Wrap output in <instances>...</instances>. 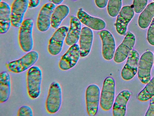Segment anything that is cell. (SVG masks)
Here are the masks:
<instances>
[{
  "mask_svg": "<svg viewBox=\"0 0 154 116\" xmlns=\"http://www.w3.org/2000/svg\"><path fill=\"white\" fill-rule=\"evenodd\" d=\"M42 72L38 66H34L29 68L27 72L26 86L27 93L32 99L38 98L41 92Z\"/></svg>",
  "mask_w": 154,
  "mask_h": 116,
  "instance_id": "1",
  "label": "cell"
},
{
  "mask_svg": "<svg viewBox=\"0 0 154 116\" xmlns=\"http://www.w3.org/2000/svg\"><path fill=\"white\" fill-rule=\"evenodd\" d=\"M33 21L30 18L24 20L20 27L18 41L21 49L24 52H29L33 46L32 35Z\"/></svg>",
  "mask_w": 154,
  "mask_h": 116,
  "instance_id": "2",
  "label": "cell"
},
{
  "mask_svg": "<svg viewBox=\"0 0 154 116\" xmlns=\"http://www.w3.org/2000/svg\"><path fill=\"white\" fill-rule=\"evenodd\" d=\"M115 92V82L113 77H107L104 80L100 95V105L104 111L110 110L113 106Z\"/></svg>",
  "mask_w": 154,
  "mask_h": 116,
  "instance_id": "3",
  "label": "cell"
},
{
  "mask_svg": "<svg viewBox=\"0 0 154 116\" xmlns=\"http://www.w3.org/2000/svg\"><path fill=\"white\" fill-rule=\"evenodd\" d=\"M39 57L38 53L30 51L20 58L8 63L6 66L10 72L15 73L22 72L29 69L37 62Z\"/></svg>",
  "mask_w": 154,
  "mask_h": 116,
  "instance_id": "4",
  "label": "cell"
},
{
  "mask_svg": "<svg viewBox=\"0 0 154 116\" xmlns=\"http://www.w3.org/2000/svg\"><path fill=\"white\" fill-rule=\"evenodd\" d=\"M62 102V92L60 84L52 82L49 87L45 102L46 109L48 112L53 114L60 109Z\"/></svg>",
  "mask_w": 154,
  "mask_h": 116,
  "instance_id": "5",
  "label": "cell"
},
{
  "mask_svg": "<svg viewBox=\"0 0 154 116\" xmlns=\"http://www.w3.org/2000/svg\"><path fill=\"white\" fill-rule=\"evenodd\" d=\"M154 55L150 51L144 52L139 61L137 74L140 81L146 84L150 80V72L153 63Z\"/></svg>",
  "mask_w": 154,
  "mask_h": 116,
  "instance_id": "6",
  "label": "cell"
},
{
  "mask_svg": "<svg viewBox=\"0 0 154 116\" xmlns=\"http://www.w3.org/2000/svg\"><path fill=\"white\" fill-rule=\"evenodd\" d=\"M100 90L96 84H92L87 88L85 92L86 109L88 114L94 116L97 114L100 99Z\"/></svg>",
  "mask_w": 154,
  "mask_h": 116,
  "instance_id": "7",
  "label": "cell"
},
{
  "mask_svg": "<svg viewBox=\"0 0 154 116\" xmlns=\"http://www.w3.org/2000/svg\"><path fill=\"white\" fill-rule=\"evenodd\" d=\"M135 42L134 35L128 31L115 51L113 57L114 61L116 63H120L125 60L132 50Z\"/></svg>",
  "mask_w": 154,
  "mask_h": 116,
  "instance_id": "8",
  "label": "cell"
},
{
  "mask_svg": "<svg viewBox=\"0 0 154 116\" xmlns=\"http://www.w3.org/2000/svg\"><path fill=\"white\" fill-rule=\"evenodd\" d=\"M68 31L67 27L63 26L57 29L53 34L49 40L48 48L51 54L57 55L61 52Z\"/></svg>",
  "mask_w": 154,
  "mask_h": 116,
  "instance_id": "9",
  "label": "cell"
},
{
  "mask_svg": "<svg viewBox=\"0 0 154 116\" xmlns=\"http://www.w3.org/2000/svg\"><path fill=\"white\" fill-rule=\"evenodd\" d=\"M55 8L52 2L44 4L41 9L37 18L36 25L38 30L41 32L48 31L51 26V18Z\"/></svg>",
  "mask_w": 154,
  "mask_h": 116,
  "instance_id": "10",
  "label": "cell"
},
{
  "mask_svg": "<svg viewBox=\"0 0 154 116\" xmlns=\"http://www.w3.org/2000/svg\"><path fill=\"white\" fill-rule=\"evenodd\" d=\"M29 6L28 0H14L11 7V24L19 27Z\"/></svg>",
  "mask_w": 154,
  "mask_h": 116,
  "instance_id": "11",
  "label": "cell"
},
{
  "mask_svg": "<svg viewBox=\"0 0 154 116\" xmlns=\"http://www.w3.org/2000/svg\"><path fill=\"white\" fill-rule=\"evenodd\" d=\"M139 59L138 52L135 50H132L121 71V76L123 79L131 80L136 75L138 70Z\"/></svg>",
  "mask_w": 154,
  "mask_h": 116,
  "instance_id": "12",
  "label": "cell"
},
{
  "mask_svg": "<svg viewBox=\"0 0 154 116\" xmlns=\"http://www.w3.org/2000/svg\"><path fill=\"white\" fill-rule=\"evenodd\" d=\"M80 56L79 45L76 44L71 46L60 60L59 63V68L63 70L72 68L77 63Z\"/></svg>",
  "mask_w": 154,
  "mask_h": 116,
  "instance_id": "13",
  "label": "cell"
},
{
  "mask_svg": "<svg viewBox=\"0 0 154 116\" xmlns=\"http://www.w3.org/2000/svg\"><path fill=\"white\" fill-rule=\"evenodd\" d=\"M102 43V54L103 58L110 60L114 57L116 50V43L112 34L109 31L103 30L100 33Z\"/></svg>",
  "mask_w": 154,
  "mask_h": 116,
  "instance_id": "14",
  "label": "cell"
},
{
  "mask_svg": "<svg viewBox=\"0 0 154 116\" xmlns=\"http://www.w3.org/2000/svg\"><path fill=\"white\" fill-rule=\"evenodd\" d=\"M134 11L130 6H123L121 9L115 24L116 31L119 34H125L128 24L134 17Z\"/></svg>",
  "mask_w": 154,
  "mask_h": 116,
  "instance_id": "15",
  "label": "cell"
},
{
  "mask_svg": "<svg viewBox=\"0 0 154 116\" xmlns=\"http://www.w3.org/2000/svg\"><path fill=\"white\" fill-rule=\"evenodd\" d=\"M77 15L81 22L91 29L102 30L106 27V24L103 20L90 15L82 8L79 9Z\"/></svg>",
  "mask_w": 154,
  "mask_h": 116,
  "instance_id": "16",
  "label": "cell"
},
{
  "mask_svg": "<svg viewBox=\"0 0 154 116\" xmlns=\"http://www.w3.org/2000/svg\"><path fill=\"white\" fill-rule=\"evenodd\" d=\"M93 38V32L91 28L85 27L82 29L79 38L80 55L81 57H85L89 54Z\"/></svg>",
  "mask_w": 154,
  "mask_h": 116,
  "instance_id": "17",
  "label": "cell"
},
{
  "mask_svg": "<svg viewBox=\"0 0 154 116\" xmlns=\"http://www.w3.org/2000/svg\"><path fill=\"white\" fill-rule=\"evenodd\" d=\"M131 95V92L127 90H123L118 94L113 105V116H125L126 105Z\"/></svg>",
  "mask_w": 154,
  "mask_h": 116,
  "instance_id": "18",
  "label": "cell"
},
{
  "mask_svg": "<svg viewBox=\"0 0 154 116\" xmlns=\"http://www.w3.org/2000/svg\"><path fill=\"white\" fill-rule=\"evenodd\" d=\"M81 29L80 21L78 18L72 16L71 19L69 29L65 39L67 45L71 46L77 43L79 39Z\"/></svg>",
  "mask_w": 154,
  "mask_h": 116,
  "instance_id": "19",
  "label": "cell"
},
{
  "mask_svg": "<svg viewBox=\"0 0 154 116\" xmlns=\"http://www.w3.org/2000/svg\"><path fill=\"white\" fill-rule=\"evenodd\" d=\"M11 8L6 2H0V34H4L9 30L11 24Z\"/></svg>",
  "mask_w": 154,
  "mask_h": 116,
  "instance_id": "20",
  "label": "cell"
},
{
  "mask_svg": "<svg viewBox=\"0 0 154 116\" xmlns=\"http://www.w3.org/2000/svg\"><path fill=\"white\" fill-rule=\"evenodd\" d=\"M11 91V76L7 71L0 73V103L5 102L9 99Z\"/></svg>",
  "mask_w": 154,
  "mask_h": 116,
  "instance_id": "21",
  "label": "cell"
},
{
  "mask_svg": "<svg viewBox=\"0 0 154 116\" xmlns=\"http://www.w3.org/2000/svg\"><path fill=\"white\" fill-rule=\"evenodd\" d=\"M69 9L65 5H60L55 7L52 13L51 21V26L57 29L60 25L63 20L68 14Z\"/></svg>",
  "mask_w": 154,
  "mask_h": 116,
  "instance_id": "22",
  "label": "cell"
},
{
  "mask_svg": "<svg viewBox=\"0 0 154 116\" xmlns=\"http://www.w3.org/2000/svg\"><path fill=\"white\" fill-rule=\"evenodd\" d=\"M154 17V2L149 4L141 12L138 18V24L141 28L145 29L150 24Z\"/></svg>",
  "mask_w": 154,
  "mask_h": 116,
  "instance_id": "23",
  "label": "cell"
},
{
  "mask_svg": "<svg viewBox=\"0 0 154 116\" xmlns=\"http://www.w3.org/2000/svg\"><path fill=\"white\" fill-rule=\"evenodd\" d=\"M154 96V76L138 94L137 98L141 102H145Z\"/></svg>",
  "mask_w": 154,
  "mask_h": 116,
  "instance_id": "24",
  "label": "cell"
},
{
  "mask_svg": "<svg viewBox=\"0 0 154 116\" xmlns=\"http://www.w3.org/2000/svg\"><path fill=\"white\" fill-rule=\"evenodd\" d=\"M122 0H109L107 10L109 15L115 17L119 14L121 8Z\"/></svg>",
  "mask_w": 154,
  "mask_h": 116,
  "instance_id": "25",
  "label": "cell"
},
{
  "mask_svg": "<svg viewBox=\"0 0 154 116\" xmlns=\"http://www.w3.org/2000/svg\"><path fill=\"white\" fill-rule=\"evenodd\" d=\"M148 0H134L133 8L137 13H141L146 7Z\"/></svg>",
  "mask_w": 154,
  "mask_h": 116,
  "instance_id": "26",
  "label": "cell"
},
{
  "mask_svg": "<svg viewBox=\"0 0 154 116\" xmlns=\"http://www.w3.org/2000/svg\"><path fill=\"white\" fill-rule=\"evenodd\" d=\"M33 112L32 108L29 106L24 105L20 107L17 113L18 116H32Z\"/></svg>",
  "mask_w": 154,
  "mask_h": 116,
  "instance_id": "27",
  "label": "cell"
},
{
  "mask_svg": "<svg viewBox=\"0 0 154 116\" xmlns=\"http://www.w3.org/2000/svg\"><path fill=\"white\" fill-rule=\"evenodd\" d=\"M147 40L150 44L154 46V18L150 24L148 31Z\"/></svg>",
  "mask_w": 154,
  "mask_h": 116,
  "instance_id": "28",
  "label": "cell"
},
{
  "mask_svg": "<svg viewBox=\"0 0 154 116\" xmlns=\"http://www.w3.org/2000/svg\"><path fill=\"white\" fill-rule=\"evenodd\" d=\"M145 116H154V96L150 99L149 105Z\"/></svg>",
  "mask_w": 154,
  "mask_h": 116,
  "instance_id": "29",
  "label": "cell"
},
{
  "mask_svg": "<svg viewBox=\"0 0 154 116\" xmlns=\"http://www.w3.org/2000/svg\"><path fill=\"white\" fill-rule=\"evenodd\" d=\"M108 0H95L96 5L100 8H105L107 5Z\"/></svg>",
  "mask_w": 154,
  "mask_h": 116,
  "instance_id": "30",
  "label": "cell"
},
{
  "mask_svg": "<svg viewBox=\"0 0 154 116\" xmlns=\"http://www.w3.org/2000/svg\"><path fill=\"white\" fill-rule=\"evenodd\" d=\"M29 6V8H32L37 7L39 4L40 0H28Z\"/></svg>",
  "mask_w": 154,
  "mask_h": 116,
  "instance_id": "31",
  "label": "cell"
},
{
  "mask_svg": "<svg viewBox=\"0 0 154 116\" xmlns=\"http://www.w3.org/2000/svg\"><path fill=\"white\" fill-rule=\"evenodd\" d=\"M63 0H51V1L55 5H59L60 4L63 2Z\"/></svg>",
  "mask_w": 154,
  "mask_h": 116,
  "instance_id": "32",
  "label": "cell"
},
{
  "mask_svg": "<svg viewBox=\"0 0 154 116\" xmlns=\"http://www.w3.org/2000/svg\"><path fill=\"white\" fill-rule=\"evenodd\" d=\"M153 63H154V56Z\"/></svg>",
  "mask_w": 154,
  "mask_h": 116,
  "instance_id": "33",
  "label": "cell"
},
{
  "mask_svg": "<svg viewBox=\"0 0 154 116\" xmlns=\"http://www.w3.org/2000/svg\"><path fill=\"white\" fill-rule=\"evenodd\" d=\"M73 0V1H77V0Z\"/></svg>",
  "mask_w": 154,
  "mask_h": 116,
  "instance_id": "34",
  "label": "cell"
},
{
  "mask_svg": "<svg viewBox=\"0 0 154 116\" xmlns=\"http://www.w3.org/2000/svg\"><path fill=\"white\" fill-rule=\"evenodd\" d=\"M1 0H0V2H1Z\"/></svg>",
  "mask_w": 154,
  "mask_h": 116,
  "instance_id": "35",
  "label": "cell"
},
{
  "mask_svg": "<svg viewBox=\"0 0 154 116\" xmlns=\"http://www.w3.org/2000/svg\"><path fill=\"white\" fill-rule=\"evenodd\" d=\"M154 1V0H153Z\"/></svg>",
  "mask_w": 154,
  "mask_h": 116,
  "instance_id": "36",
  "label": "cell"
}]
</instances>
